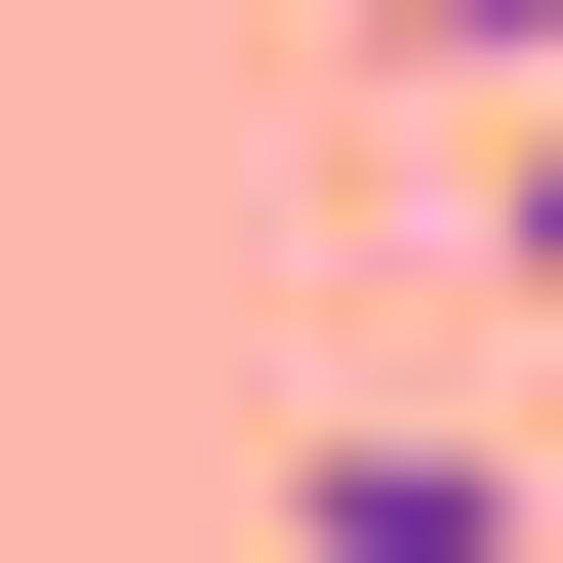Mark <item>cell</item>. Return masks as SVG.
<instances>
[{"label":"cell","mask_w":563,"mask_h":563,"mask_svg":"<svg viewBox=\"0 0 563 563\" xmlns=\"http://www.w3.org/2000/svg\"><path fill=\"white\" fill-rule=\"evenodd\" d=\"M282 563H523V443H443V402H322V443H282Z\"/></svg>","instance_id":"6da1fadb"},{"label":"cell","mask_w":563,"mask_h":563,"mask_svg":"<svg viewBox=\"0 0 563 563\" xmlns=\"http://www.w3.org/2000/svg\"><path fill=\"white\" fill-rule=\"evenodd\" d=\"M483 282H523V363H563V162H483Z\"/></svg>","instance_id":"3957f363"},{"label":"cell","mask_w":563,"mask_h":563,"mask_svg":"<svg viewBox=\"0 0 563 563\" xmlns=\"http://www.w3.org/2000/svg\"><path fill=\"white\" fill-rule=\"evenodd\" d=\"M363 41H402V81H483V121L563 81V0H363Z\"/></svg>","instance_id":"7a4b0ae2"}]
</instances>
